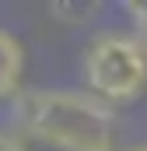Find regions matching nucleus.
<instances>
[{"instance_id": "nucleus-1", "label": "nucleus", "mask_w": 147, "mask_h": 151, "mask_svg": "<svg viewBox=\"0 0 147 151\" xmlns=\"http://www.w3.org/2000/svg\"><path fill=\"white\" fill-rule=\"evenodd\" d=\"M18 119L28 137L53 151H116V113L91 91H25L18 95Z\"/></svg>"}, {"instance_id": "nucleus-2", "label": "nucleus", "mask_w": 147, "mask_h": 151, "mask_svg": "<svg viewBox=\"0 0 147 151\" xmlns=\"http://www.w3.org/2000/svg\"><path fill=\"white\" fill-rule=\"evenodd\" d=\"M84 77L102 102H130L147 84V49L126 32H98L84 46Z\"/></svg>"}, {"instance_id": "nucleus-3", "label": "nucleus", "mask_w": 147, "mask_h": 151, "mask_svg": "<svg viewBox=\"0 0 147 151\" xmlns=\"http://www.w3.org/2000/svg\"><path fill=\"white\" fill-rule=\"evenodd\" d=\"M21 70H25V46H21V39L14 32H7V28H0V99L18 91Z\"/></svg>"}, {"instance_id": "nucleus-4", "label": "nucleus", "mask_w": 147, "mask_h": 151, "mask_svg": "<svg viewBox=\"0 0 147 151\" xmlns=\"http://www.w3.org/2000/svg\"><path fill=\"white\" fill-rule=\"evenodd\" d=\"M126 14L133 21V39L147 49V0H130L126 4Z\"/></svg>"}, {"instance_id": "nucleus-5", "label": "nucleus", "mask_w": 147, "mask_h": 151, "mask_svg": "<svg viewBox=\"0 0 147 151\" xmlns=\"http://www.w3.org/2000/svg\"><path fill=\"white\" fill-rule=\"evenodd\" d=\"M0 151H25V144H21L14 134H4V130H0Z\"/></svg>"}, {"instance_id": "nucleus-6", "label": "nucleus", "mask_w": 147, "mask_h": 151, "mask_svg": "<svg viewBox=\"0 0 147 151\" xmlns=\"http://www.w3.org/2000/svg\"><path fill=\"white\" fill-rule=\"evenodd\" d=\"M130 151H147V144H133V148H130Z\"/></svg>"}]
</instances>
